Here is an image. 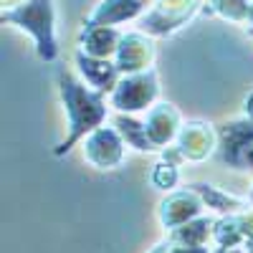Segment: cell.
Instances as JSON below:
<instances>
[{"label":"cell","instance_id":"6da1fadb","mask_svg":"<svg viewBox=\"0 0 253 253\" xmlns=\"http://www.w3.org/2000/svg\"><path fill=\"white\" fill-rule=\"evenodd\" d=\"M58 94L66 112V126L69 134L58 142L53 150L56 157H63L74 150V144L86 139L94 129L107 124L109 107H107V94L91 89L89 84L79 81L71 71H58Z\"/></svg>","mask_w":253,"mask_h":253},{"label":"cell","instance_id":"7a4b0ae2","mask_svg":"<svg viewBox=\"0 0 253 253\" xmlns=\"http://www.w3.org/2000/svg\"><path fill=\"white\" fill-rule=\"evenodd\" d=\"M3 23H10L26 31L36 41V53L41 61L58 58V41H56V5L53 0H26L23 5L3 10Z\"/></svg>","mask_w":253,"mask_h":253},{"label":"cell","instance_id":"3957f363","mask_svg":"<svg viewBox=\"0 0 253 253\" xmlns=\"http://www.w3.org/2000/svg\"><path fill=\"white\" fill-rule=\"evenodd\" d=\"M160 96V79L155 69H147L139 74H126L119 79L114 91L109 94L112 107L119 114H137L150 112Z\"/></svg>","mask_w":253,"mask_h":253},{"label":"cell","instance_id":"277c9868","mask_svg":"<svg viewBox=\"0 0 253 253\" xmlns=\"http://www.w3.org/2000/svg\"><path fill=\"white\" fill-rule=\"evenodd\" d=\"M220 160L236 170L253 167V119H233L218 126Z\"/></svg>","mask_w":253,"mask_h":253},{"label":"cell","instance_id":"5b68a950","mask_svg":"<svg viewBox=\"0 0 253 253\" xmlns=\"http://www.w3.org/2000/svg\"><path fill=\"white\" fill-rule=\"evenodd\" d=\"M200 8V0H155V5L150 8L139 26L144 33L152 36H167L177 28H182V23H187Z\"/></svg>","mask_w":253,"mask_h":253},{"label":"cell","instance_id":"8992f818","mask_svg":"<svg viewBox=\"0 0 253 253\" xmlns=\"http://www.w3.org/2000/svg\"><path fill=\"white\" fill-rule=\"evenodd\" d=\"M124 147L126 142L122 139L117 126L101 124L84 139V160H89L96 170H114L124 160Z\"/></svg>","mask_w":253,"mask_h":253},{"label":"cell","instance_id":"52a82bcc","mask_svg":"<svg viewBox=\"0 0 253 253\" xmlns=\"http://www.w3.org/2000/svg\"><path fill=\"white\" fill-rule=\"evenodd\" d=\"M152 61H155V41L152 38H147L144 33L122 36V43H119L117 58H114L122 76L152 69Z\"/></svg>","mask_w":253,"mask_h":253},{"label":"cell","instance_id":"ba28073f","mask_svg":"<svg viewBox=\"0 0 253 253\" xmlns=\"http://www.w3.org/2000/svg\"><path fill=\"white\" fill-rule=\"evenodd\" d=\"M175 142H177L175 147L185 160L198 162V160H205L218 144V129H213V124H208L203 119H193L182 124Z\"/></svg>","mask_w":253,"mask_h":253},{"label":"cell","instance_id":"9c48e42d","mask_svg":"<svg viewBox=\"0 0 253 253\" xmlns=\"http://www.w3.org/2000/svg\"><path fill=\"white\" fill-rule=\"evenodd\" d=\"M144 124H147V134H150L155 150L162 152L167 144L177 139V134L182 129V117H180V112L172 107V104L160 101V104H155V107L147 112Z\"/></svg>","mask_w":253,"mask_h":253},{"label":"cell","instance_id":"30bf717a","mask_svg":"<svg viewBox=\"0 0 253 253\" xmlns=\"http://www.w3.org/2000/svg\"><path fill=\"white\" fill-rule=\"evenodd\" d=\"M76 66H79V74L84 76V81H86L91 89L104 91V94H112L114 86L119 84V79H122L114 61L94 58V56H86L84 51H76Z\"/></svg>","mask_w":253,"mask_h":253},{"label":"cell","instance_id":"8fae6325","mask_svg":"<svg viewBox=\"0 0 253 253\" xmlns=\"http://www.w3.org/2000/svg\"><path fill=\"white\" fill-rule=\"evenodd\" d=\"M203 205H205L203 198L195 193L193 187H190V190H180V193H172L167 200H162V205H160V220H162V225L175 230V228H180V225L193 220L200 213Z\"/></svg>","mask_w":253,"mask_h":253},{"label":"cell","instance_id":"7c38bea8","mask_svg":"<svg viewBox=\"0 0 253 253\" xmlns=\"http://www.w3.org/2000/svg\"><path fill=\"white\" fill-rule=\"evenodd\" d=\"M155 5V0H101V5L89 13V23L119 26L124 20H134Z\"/></svg>","mask_w":253,"mask_h":253},{"label":"cell","instance_id":"4fadbf2b","mask_svg":"<svg viewBox=\"0 0 253 253\" xmlns=\"http://www.w3.org/2000/svg\"><path fill=\"white\" fill-rule=\"evenodd\" d=\"M122 43V33L114 26H99L84 20L81 28V51L94 58H112Z\"/></svg>","mask_w":253,"mask_h":253},{"label":"cell","instance_id":"5bb4252c","mask_svg":"<svg viewBox=\"0 0 253 253\" xmlns=\"http://www.w3.org/2000/svg\"><path fill=\"white\" fill-rule=\"evenodd\" d=\"M114 126L119 129L122 139L129 147H134L137 152H152L155 150L150 134H147V124L134 119V114H117L114 117Z\"/></svg>","mask_w":253,"mask_h":253},{"label":"cell","instance_id":"9a60e30c","mask_svg":"<svg viewBox=\"0 0 253 253\" xmlns=\"http://www.w3.org/2000/svg\"><path fill=\"white\" fill-rule=\"evenodd\" d=\"M253 0H205V13H215L233 23H248Z\"/></svg>","mask_w":253,"mask_h":253},{"label":"cell","instance_id":"2e32d148","mask_svg":"<svg viewBox=\"0 0 253 253\" xmlns=\"http://www.w3.org/2000/svg\"><path fill=\"white\" fill-rule=\"evenodd\" d=\"M210 218H200V220H190L180 228L172 230V241H177L180 246H203V241L210 236Z\"/></svg>","mask_w":253,"mask_h":253},{"label":"cell","instance_id":"e0dca14e","mask_svg":"<svg viewBox=\"0 0 253 253\" xmlns=\"http://www.w3.org/2000/svg\"><path fill=\"white\" fill-rule=\"evenodd\" d=\"M195 190V193L203 198V203L208 205V208H215V210H223V213H228L230 208H236L241 200H236V198H230V195H225V193H220V190H215L213 185H205V182H193L190 185Z\"/></svg>","mask_w":253,"mask_h":253},{"label":"cell","instance_id":"ac0fdd59","mask_svg":"<svg viewBox=\"0 0 253 253\" xmlns=\"http://www.w3.org/2000/svg\"><path fill=\"white\" fill-rule=\"evenodd\" d=\"M180 180V165H172V162H157L155 170H152V182L162 190H172Z\"/></svg>","mask_w":253,"mask_h":253},{"label":"cell","instance_id":"d6986e66","mask_svg":"<svg viewBox=\"0 0 253 253\" xmlns=\"http://www.w3.org/2000/svg\"><path fill=\"white\" fill-rule=\"evenodd\" d=\"M170 253H208V248H203V246H175V248H170Z\"/></svg>","mask_w":253,"mask_h":253},{"label":"cell","instance_id":"ffe728a7","mask_svg":"<svg viewBox=\"0 0 253 253\" xmlns=\"http://www.w3.org/2000/svg\"><path fill=\"white\" fill-rule=\"evenodd\" d=\"M243 117H248V119H253V91L246 96V101H243Z\"/></svg>","mask_w":253,"mask_h":253},{"label":"cell","instance_id":"44dd1931","mask_svg":"<svg viewBox=\"0 0 253 253\" xmlns=\"http://www.w3.org/2000/svg\"><path fill=\"white\" fill-rule=\"evenodd\" d=\"M3 3V10H10V8H18V5H23L26 0H0Z\"/></svg>","mask_w":253,"mask_h":253},{"label":"cell","instance_id":"7402d4cb","mask_svg":"<svg viewBox=\"0 0 253 253\" xmlns=\"http://www.w3.org/2000/svg\"><path fill=\"white\" fill-rule=\"evenodd\" d=\"M152 253H170V246H167V243H160V246H157Z\"/></svg>","mask_w":253,"mask_h":253},{"label":"cell","instance_id":"603a6c76","mask_svg":"<svg viewBox=\"0 0 253 253\" xmlns=\"http://www.w3.org/2000/svg\"><path fill=\"white\" fill-rule=\"evenodd\" d=\"M248 26L253 28V3H251V13H248Z\"/></svg>","mask_w":253,"mask_h":253}]
</instances>
